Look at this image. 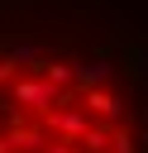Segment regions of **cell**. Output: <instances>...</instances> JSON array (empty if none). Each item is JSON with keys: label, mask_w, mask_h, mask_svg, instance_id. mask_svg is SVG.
Returning <instances> with one entry per match:
<instances>
[{"label": "cell", "mask_w": 148, "mask_h": 153, "mask_svg": "<svg viewBox=\"0 0 148 153\" xmlns=\"http://www.w3.org/2000/svg\"><path fill=\"white\" fill-rule=\"evenodd\" d=\"M10 86H14V105L29 110V115H43V110L57 105V86H53L48 76H33V72H29V76H14Z\"/></svg>", "instance_id": "6da1fadb"}, {"label": "cell", "mask_w": 148, "mask_h": 153, "mask_svg": "<svg viewBox=\"0 0 148 153\" xmlns=\"http://www.w3.org/2000/svg\"><path fill=\"white\" fill-rule=\"evenodd\" d=\"M119 72L129 76V86H148V43L143 38H119Z\"/></svg>", "instance_id": "7a4b0ae2"}, {"label": "cell", "mask_w": 148, "mask_h": 153, "mask_svg": "<svg viewBox=\"0 0 148 153\" xmlns=\"http://www.w3.org/2000/svg\"><path fill=\"white\" fill-rule=\"evenodd\" d=\"M86 115H95V120H119L124 115V100L115 96V91H105V86H91V91H81V100H76Z\"/></svg>", "instance_id": "3957f363"}, {"label": "cell", "mask_w": 148, "mask_h": 153, "mask_svg": "<svg viewBox=\"0 0 148 153\" xmlns=\"http://www.w3.org/2000/svg\"><path fill=\"white\" fill-rule=\"evenodd\" d=\"M5 139H10V153H38V148L48 143V129H43L38 120H24V124H10Z\"/></svg>", "instance_id": "277c9868"}, {"label": "cell", "mask_w": 148, "mask_h": 153, "mask_svg": "<svg viewBox=\"0 0 148 153\" xmlns=\"http://www.w3.org/2000/svg\"><path fill=\"white\" fill-rule=\"evenodd\" d=\"M105 76H110V57H91V62H76V72H72L76 91H91V86H105Z\"/></svg>", "instance_id": "5b68a950"}, {"label": "cell", "mask_w": 148, "mask_h": 153, "mask_svg": "<svg viewBox=\"0 0 148 153\" xmlns=\"http://www.w3.org/2000/svg\"><path fill=\"white\" fill-rule=\"evenodd\" d=\"M105 143H110V120L86 124V129H81V139H76V148H81V153H105Z\"/></svg>", "instance_id": "8992f818"}, {"label": "cell", "mask_w": 148, "mask_h": 153, "mask_svg": "<svg viewBox=\"0 0 148 153\" xmlns=\"http://www.w3.org/2000/svg\"><path fill=\"white\" fill-rule=\"evenodd\" d=\"M105 153H138V139L129 134V124L110 120V143H105Z\"/></svg>", "instance_id": "52a82bcc"}, {"label": "cell", "mask_w": 148, "mask_h": 153, "mask_svg": "<svg viewBox=\"0 0 148 153\" xmlns=\"http://www.w3.org/2000/svg\"><path fill=\"white\" fill-rule=\"evenodd\" d=\"M14 76H19V62H14L10 53H0V86H10Z\"/></svg>", "instance_id": "ba28073f"}, {"label": "cell", "mask_w": 148, "mask_h": 153, "mask_svg": "<svg viewBox=\"0 0 148 153\" xmlns=\"http://www.w3.org/2000/svg\"><path fill=\"white\" fill-rule=\"evenodd\" d=\"M38 153H81V148H76V139H57V143L48 139V143H43Z\"/></svg>", "instance_id": "9c48e42d"}, {"label": "cell", "mask_w": 148, "mask_h": 153, "mask_svg": "<svg viewBox=\"0 0 148 153\" xmlns=\"http://www.w3.org/2000/svg\"><path fill=\"white\" fill-rule=\"evenodd\" d=\"M0 153H10V139H5V134H0Z\"/></svg>", "instance_id": "30bf717a"}, {"label": "cell", "mask_w": 148, "mask_h": 153, "mask_svg": "<svg viewBox=\"0 0 148 153\" xmlns=\"http://www.w3.org/2000/svg\"><path fill=\"white\" fill-rule=\"evenodd\" d=\"M138 153H148V148H138Z\"/></svg>", "instance_id": "8fae6325"}]
</instances>
